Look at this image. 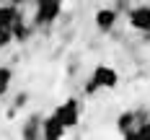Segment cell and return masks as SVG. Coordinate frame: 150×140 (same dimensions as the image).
Returning <instances> with one entry per match:
<instances>
[{"instance_id":"cell-1","label":"cell","mask_w":150,"mask_h":140,"mask_svg":"<svg viewBox=\"0 0 150 140\" xmlns=\"http://www.w3.org/2000/svg\"><path fill=\"white\" fill-rule=\"evenodd\" d=\"M119 83V73L114 70V68H109V65H98L96 70H93V78H91L88 88L86 91L93 93L96 88H114Z\"/></svg>"},{"instance_id":"cell-2","label":"cell","mask_w":150,"mask_h":140,"mask_svg":"<svg viewBox=\"0 0 150 140\" xmlns=\"http://www.w3.org/2000/svg\"><path fill=\"white\" fill-rule=\"evenodd\" d=\"M54 117L65 124V130L75 127V124L80 122V104H78V99H67L65 104H60L57 112H54Z\"/></svg>"},{"instance_id":"cell-3","label":"cell","mask_w":150,"mask_h":140,"mask_svg":"<svg viewBox=\"0 0 150 140\" xmlns=\"http://www.w3.org/2000/svg\"><path fill=\"white\" fill-rule=\"evenodd\" d=\"M62 11V3L60 0H36V23H52L57 21V16Z\"/></svg>"},{"instance_id":"cell-4","label":"cell","mask_w":150,"mask_h":140,"mask_svg":"<svg viewBox=\"0 0 150 140\" xmlns=\"http://www.w3.org/2000/svg\"><path fill=\"white\" fill-rule=\"evenodd\" d=\"M129 26L137 31H150V5H137L129 11Z\"/></svg>"},{"instance_id":"cell-5","label":"cell","mask_w":150,"mask_h":140,"mask_svg":"<svg viewBox=\"0 0 150 140\" xmlns=\"http://www.w3.org/2000/svg\"><path fill=\"white\" fill-rule=\"evenodd\" d=\"M62 135H65V124L52 114V117H47V119H42V138L47 140H60Z\"/></svg>"},{"instance_id":"cell-6","label":"cell","mask_w":150,"mask_h":140,"mask_svg":"<svg viewBox=\"0 0 150 140\" xmlns=\"http://www.w3.org/2000/svg\"><path fill=\"white\" fill-rule=\"evenodd\" d=\"M117 11L114 8H101V11H96V26L101 31H111L114 29V23H117Z\"/></svg>"},{"instance_id":"cell-7","label":"cell","mask_w":150,"mask_h":140,"mask_svg":"<svg viewBox=\"0 0 150 140\" xmlns=\"http://www.w3.org/2000/svg\"><path fill=\"white\" fill-rule=\"evenodd\" d=\"M16 18H18V8L16 5H0V31L11 29Z\"/></svg>"},{"instance_id":"cell-8","label":"cell","mask_w":150,"mask_h":140,"mask_svg":"<svg viewBox=\"0 0 150 140\" xmlns=\"http://www.w3.org/2000/svg\"><path fill=\"white\" fill-rule=\"evenodd\" d=\"M11 34H13V39H16V42H26V39L31 36V29L26 26V23H23V18L18 16V18L13 21V26H11Z\"/></svg>"},{"instance_id":"cell-9","label":"cell","mask_w":150,"mask_h":140,"mask_svg":"<svg viewBox=\"0 0 150 140\" xmlns=\"http://www.w3.org/2000/svg\"><path fill=\"white\" fill-rule=\"evenodd\" d=\"M117 122H119L122 135H124V138H132V132H135V130H132V124H135V114H132V112H124V114H119Z\"/></svg>"},{"instance_id":"cell-10","label":"cell","mask_w":150,"mask_h":140,"mask_svg":"<svg viewBox=\"0 0 150 140\" xmlns=\"http://www.w3.org/2000/svg\"><path fill=\"white\" fill-rule=\"evenodd\" d=\"M23 138H36V135H42V122L34 117V119H29V124L23 127V132H21Z\"/></svg>"},{"instance_id":"cell-11","label":"cell","mask_w":150,"mask_h":140,"mask_svg":"<svg viewBox=\"0 0 150 140\" xmlns=\"http://www.w3.org/2000/svg\"><path fill=\"white\" fill-rule=\"evenodd\" d=\"M11 80H13V70H11V68H0V91L3 93L11 86Z\"/></svg>"},{"instance_id":"cell-12","label":"cell","mask_w":150,"mask_h":140,"mask_svg":"<svg viewBox=\"0 0 150 140\" xmlns=\"http://www.w3.org/2000/svg\"><path fill=\"white\" fill-rule=\"evenodd\" d=\"M132 138H150V122H140V127L132 132Z\"/></svg>"},{"instance_id":"cell-13","label":"cell","mask_w":150,"mask_h":140,"mask_svg":"<svg viewBox=\"0 0 150 140\" xmlns=\"http://www.w3.org/2000/svg\"><path fill=\"white\" fill-rule=\"evenodd\" d=\"M11 42H13V34H11V29L0 31V47H8Z\"/></svg>"},{"instance_id":"cell-14","label":"cell","mask_w":150,"mask_h":140,"mask_svg":"<svg viewBox=\"0 0 150 140\" xmlns=\"http://www.w3.org/2000/svg\"><path fill=\"white\" fill-rule=\"evenodd\" d=\"M16 104H18V107H23V104H26V93H21V96L16 99Z\"/></svg>"},{"instance_id":"cell-15","label":"cell","mask_w":150,"mask_h":140,"mask_svg":"<svg viewBox=\"0 0 150 140\" xmlns=\"http://www.w3.org/2000/svg\"><path fill=\"white\" fill-rule=\"evenodd\" d=\"M0 96H3V91H0Z\"/></svg>"}]
</instances>
